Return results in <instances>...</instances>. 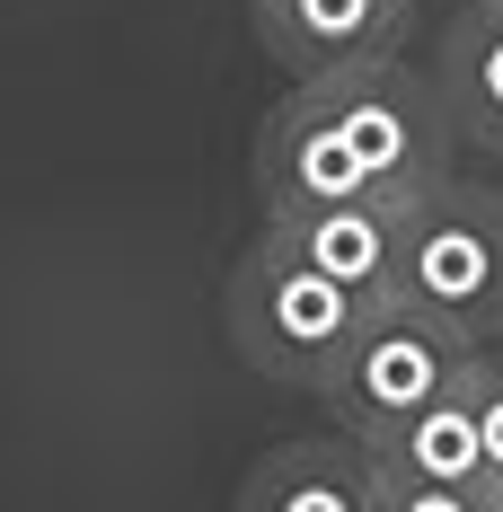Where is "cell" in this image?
<instances>
[{"instance_id": "1", "label": "cell", "mask_w": 503, "mask_h": 512, "mask_svg": "<svg viewBox=\"0 0 503 512\" xmlns=\"http://www.w3.org/2000/svg\"><path fill=\"white\" fill-rule=\"evenodd\" d=\"M371 318H380L371 301H353L345 283H327L318 265H301L265 230H256V248L221 283V327H230L239 362L256 380H274V389H301V398H318L345 371V354L362 345Z\"/></svg>"}, {"instance_id": "2", "label": "cell", "mask_w": 503, "mask_h": 512, "mask_svg": "<svg viewBox=\"0 0 503 512\" xmlns=\"http://www.w3.org/2000/svg\"><path fill=\"white\" fill-rule=\"evenodd\" d=\"M301 89L327 106V124L353 142V159H362V177H371L380 204L415 212V204H433V195L451 186L459 124H451V106H442V80L406 71L398 53H380V62L301 80Z\"/></svg>"}, {"instance_id": "3", "label": "cell", "mask_w": 503, "mask_h": 512, "mask_svg": "<svg viewBox=\"0 0 503 512\" xmlns=\"http://www.w3.org/2000/svg\"><path fill=\"white\" fill-rule=\"evenodd\" d=\"M477 362H486V345H468L459 327H442V318H424V309H380L371 327H362V345L345 354V371L318 389V407H327V433H345V442H389L406 415L442 407V398H459L468 380H477Z\"/></svg>"}, {"instance_id": "4", "label": "cell", "mask_w": 503, "mask_h": 512, "mask_svg": "<svg viewBox=\"0 0 503 512\" xmlns=\"http://www.w3.org/2000/svg\"><path fill=\"white\" fill-rule=\"evenodd\" d=\"M406 309L459 327L468 345H503V195L451 177L406 212Z\"/></svg>"}, {"instance_id": "5", "label": "cell", "mask_w": 503, "mask_h": 512, "mask_svg": "<svg viewBox=\"0 0 503 512\" xmlns=\"http://www.w3.org/2000/svg\"><path fill=\"white\" fill-rule=\"evenodd\" d=\"M336 204H380V195H371L353 142L327 124V106L292 80L256 133V212L283 221V212H336Z\"/></svg>"}, {"instance_id": "6", "label": "cell", "mask_w": 503, "mask_h": 512, "mask_svg": "<svg viewBox=\"0 0 503 512\" xmlns=\"http://www.w3.org/2000/svg\"><path fill=\"white\" fill-rule=\"evenodd\" d=\"M265 239L318 265L327 283H345L353 301L398 309L406 301V212L398 204H336V212H283L265 221Z\"/></svg>"}, {"instance_id": "7", "label": "cell", "mask_w": 503, "mask_h": 512, "mask_svg": "<svg viewBox=\"0 0 503 512\" xmlns=\"http://www.w3.org/2000/svg\"><path fill=\"white\" fill-rule=\"evenodd\" d=\"M265 53L292 71V80H327L353 62H380L398 53L415 0H248Z\"/></svg>"}, {"instance_id": "8", "label": "cell", "mask_w": 503, "mask_h": 512, "mask_svg": "<svg viewBox=\"0 0 503 512\" xmlns=\"http://www.w3.org/2000/svg\"><path fill=\"white\" fill-rule=\"evenodd\" d=\"M230 512H380V460L362 442H345V433L274 442L239 477V504Z\"/></svg>"}, {"instance_id": "9", "label": "cell", "mask_w": 503, "mask_h": 512, "mask_svg": "<svg viewBox=\"0 0 503 512\" xmlns=\"http://www.w3.org/2000/svg\"><path fill=\"white\" fill-rule=\"evenodd\" d=\"M433 80H442V106H451L459 142L503 159V0H468L451 18Z\"/></svg>"}, {"instance_id": "10", "label": "cell", "mask_w": 503, "mask_h": 512, "mask_svg": "<svg viewBox=\"0 0 503 512\" xmlns=\"http://www.w3.org/2000/svg\"><path fill=\"white\" fill-rule=\"evenodd\" d=\"M371 460L380 477H415V486H468V495H486V433H477V398L459 389L442 407L406 415L389 442H371Z\"/></svg>"}, {"instance_id": "11", "label": "cell", "mask_w": 503, "mask_h": 512, "mask_svg": "<svg viewBox=\"0 0 503 512\" xmlns=\"http://www.w3.org/2000/svg\"><path fill=\"white\" fill-rule=\"evenodd\" d=\"M468 398H477V433H486V495H495V512H503V345H486Z\"/></svg>"}, {"instance_id": "12", "label": "cell", "mask_w": 503, "mask_h": 512, "mask_svg": "<svg viewBox=\"0 0 503 512\" xmlns=\"http://www.w3.org/2000/svg\"><path fill=\"white\" fill-rule=\"evenodd\" d=\"M380 512H495V495H468V486H415V477H380Z\"/></svg>"}]
</instances>
